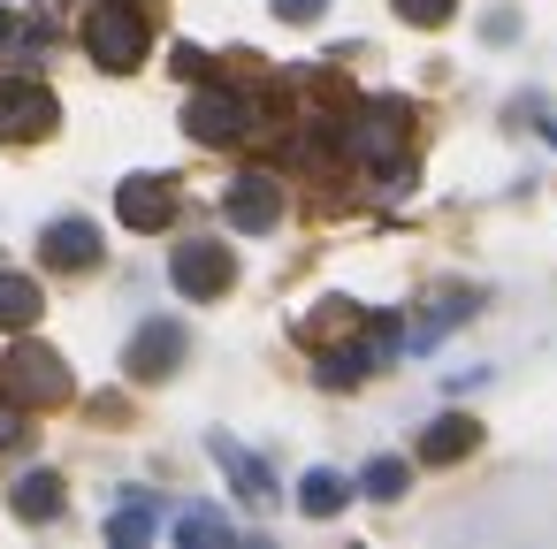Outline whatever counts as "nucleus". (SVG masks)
<instances>
[{
    "label": "nucleus",
    "mask_w": 557,
    "mask_h": 549,
    "mask_svg": "<svg viewBox=\"0 0 557 549\" xmlns=\"http://www.w3.org/2000/svg\"><path fill=\"white\" fill-rule=\"evenodd\" d=\"M85 54L100 62V70H138L146 62V16L138 9H123V0H100V9L85 16Z\"/></svg>",
    "instance_id": "nucleus-1"
},
{
    "label": "nucleus",
    "mask_w": 557,
    "mask_h": 549,
    "mask_svg": "<svg viewBox=\"0 0 557 549\" xmlns=\"http://www.w3.org/2000/svg\"><path fill=\"white\" fill-rule=\"evenodd\" d=\"M184 130H191L199 146H237V138L252 130V100H245V92H230V85H207V92H191Z\"/></svg>",
    "instance_id": "nucleus-2"
},
{
    "label": "nucleus",
    "mask_w": 557,
    "mask_h": 549,
    "mask_svg": "<svg viewBox=\"0 0 557 549\" xmlns=\"http://www.w3.org/2000/svg\"><path fill=\"white\" fill-rule=\"evenodd\" d=\"M9 397H16V404H62V397H70V366H62V351H47V344H16V351H9Z\"/></svg>",
    "instance_id": "nucleus-3"
},
{
    "label": "nucleus",
    "mask_w": 557,
    "mask_h": 549,
    "mask_svg": "<svg viewBox=\"0 0 557 549\" xmlns=\"http://www.w3.org/2000/svg\"><path fill=\"white\" fill-rule=\"evenodd\" d=\"M169 275H176V290L184 298H222L230 283H237V260H230V245H176V260H169Z\"/></svg>",
    "instance_id": "nucleus-4"
},
{
    "label": "nucleus",
    "mask_w": 557,
    "mask_h": 549,
    "mask_svg": "<svg viewBox=\"0 0 557 549\" xmlns=\"http://www.w3.org/2000/svg\"><path fill=\"white\" fill-rule=\"evenodd\" d=\"M184 351H191L184 321H146V328L131 336V374H138V382H169V374L184 366Z\"/></svg>",
    "instance_id": "nucleus-5"
},
{
    "label": "nucleus",
    "mask_w": 557,
    "mask_h": 549,
    "mask_svg": "<svg viewBox=\"0 0 557 549\" xmlns=\"http://www.w3.org/2000/svg\"><path fill=\"white\" fill-rule=\"evenodd\" d=\"M405 123H412L405 100H367L359 123H351V153H359V161H389V153L405 146Z\"/></svg>",
    "instance_id": "nucleus-6"
},
{
    "label": "nucleus",
    "mask_w": 557,
    "mask_h": 549,
    "mask_svg": "<svg viewBox=\"0 0 557 549\" xmlns=\"http://www.w3.org/2000/svg\"><path fill=\"white\" fill-rule=\"evenodd\" d=\"M115 214H123V229H169L176 222V184L169 176H123Z\"/></svg>",
    "instance_id": "nucleus-7"
},
{
    "label": "nucleus",
    "mask_w": 557,
    "mask_h": 549,
    "mask_svg": "<svg viewBox=\"0 0 557 549\" xmlns=\"http://www.w3.org/2000/svg\"><path fill=\"white\" fill-rule=\"evenodd\" d=\"M54 92L47 85H0V138H47L54 130Z\"/></svg>",
    "instance_id": "nucleus-8"
},
{
    "label": "nucleus",
    "mask_w": 557,
    "mask_h": 549,
    "mask_svg": "<svg viewBox=\"0 0 557 549\" xmlns=\"http://www.w3.org/2000/svg\"><path fill=\"white\" fill-rule=\"evenodd\" d=\"M222 214H230V229L260 237V229H275V222H283V191H275L268 176H237V184H230V199H222Z\"/></svg>",
    "instance_id": "nucleus-9"
},
{
    "label": "nucleus",
    "mask_w": 557,
    "mask_h": 549,
    "mask_svg": "<svg viewBox=\"0 0 557 549\" xmlns=\"http://www.w3.org/2000/svg\"><path fill=\"white\" fill-rule=\"evenodd\" d=\"M207 450H214V465L230 473V488H237L245 503H268V496H275V473H268V458H252L237 435H207Z\"/></svg>",
    "instance_id": "nucleus-10"
},
{
    "label": "nucleus",
    "mask_w": 557,
    "mask_h": 549,
    "mask_svg": "<svg viewBox=\"0 0 557 549\" xmlns=\"http://www.w3.org/2000/svg\"><path fill=\"white\" fill-rule=\"evenodd\" d=\"M39 252H47V267H92L100 260V229L85 222V214H62V222H47V237H39Z\"/></svg>",
    "instance_id": "nucleus-11"
},
{
    "label": "nucleus",
    "mask_w": 557,
    "mask_h": 549,
    "mask_svg": "<svg viewBox=\"0 0 557 549\" xmlns=\"http://www.w3.org/2000/svg\"><path fill=\"white\" fill-rule=\"evenodd\" d=\"M481 450V420H466V412H443L428 435H420V458L428 465H450V458H473Z\"/></svg>",
    "instance_id": "nucleus-12"
},
{
    "label": "nucleus",
    "mask_w": 557,
    "mask_h": 549,
    "mask_svg": "<svg viewBox=\"0 0 557 549\" xmlns=\"http://www.w3.org/2000/svg\"><path fill=\"white\" fill-rule=\"evenodd\" d=\"M9 503H16V519H24V526H47V519H62V473H47V465H39V473H24Z\"/></svg>",
    "instance_id": "nucleus-13"
},
{
    "label": "nucleus",
    "mask_w": 557,
    "mask_h": 549,
    "mask_svg": "<svg viewBox=\"0 0 557 549\" xmlns=\"http://www.w3.org/2000/svg\"><path fill=\"white\" fill-rule=\"evenodd\" d=\"M344 503H351V481H344V473H329V465H313V473L298 481V511H306V519H336Z\"/></svg>",
    "instance_id": "nucleus-14"
},
{
    "label": "nucleus",
    "mask_w": 557,
    "mask_h": 549,
    "mask_svg": "<svg viewBox=\"0 0 557 549\" xmlns=\"http://www.w3.org/2000/svg\"><path fill=\"white\" fill-rule=\"evenodd\" d=\"M39 321V283L32 275H0V328H32Z\"/></svg>",
    "instance_id": "nucleus-15"
},
{
    "label": "nucleus",
    "mask_w": 557,
    "mask_h": 549,
    "mask_svg": "<svg viewBox=\"0 0 557 549\" xmlns=\"http://www.w3.org/2000/svg\"><path fill=\"white\" fill-rule=\"evenodd\" d=\"M405 481H412V465H405V458H374V465L359 473V488H367L374 503H397V496H405Z\"/></svg>",
    "instance_id": "nucleus-16"
},
{
    "label": "nucleus",
    "mask_w": 557,
    "mask_h": 549,
    "mask_svg": "<svg viewBox=\"0 0 557 549\" xmlns=\"http://www.w3.org/2000/svg\"><path fill=\"white\" fill-rule=\"evenodd\" d=\"M153 526H161V511H153V503H131V511H115V519H108V541H123V549H131V541H153Z\"/></svg>",
    "instance_id": "nucleus-17"
},
{
    "label": "nucleus",
    "mask_w": 557,
    "mask_h": 549,
    "mask_svg": "<svg viewBox=\"0 0 557 549\" xmlns=\"http://www.w3.org/2000/svg\"><path fill=\"white\" fill-rule=\"evenodd\" d=\"M176 541H230V519L207 511V503H191V511H176Z\"/></svg>",
    "instance_id": "nucleus-18"
},
{
    "label": "nucleus",
    "mask_w": 557,
    "mask_h": 549,
    "mask_svg": "<svg viewBox=\"0 0 557 549\" xmlns=\"http://www.w3.org/2000/svg\"><path fill=\"white\" fill-rule=\"evenodd\" d=\"M466 313H473V298H466V290H458V298H435V313H428V328L412 336V351H428V344H435L450 321H466Z\"/></svg>",
    "instance_id": "nucleus-19"
},
{
    "label": "nucleus",
    "mask_w": 557,
    "mask_h": 549,
    "mask_svg": "<svg viewBox=\"0 0 557 549\" xmlns=\"http://www.w3.org/2000/svg\"><path fill=\"white\" fill-rule=\"evenodd\" d=\"M450 9H458V0H397V16H405V24H420V32L450 24Z\"/></svg>",
    "instance_id": "nucleus-20"
},
{
    "label": "nucleus",
    "mask_w": 557,
    "mask_h": 549,
    "mask_svg": "<svg viewBox=\"0 0 557 549\" xmlns=\"http://www.w3.org/2000/svg\"><path fill=\"white\" fill-rule=\"evenodd\" d=\"M275 16H283V24H313V16H321V0H275Z\"/></svg>",
    "instance_id": "nucleus-21"
},
{
    "label": "nucleus",
    "mask_w": 557,
    "mask_h": 549,
    "mask_svg": "<svg viewBox=\"0 0 557 549\" xmlns=\"http://www.w3.org/2000/svg\"><path fill=\"white\" fill-rule=\"evenodd\" d=\"M16 435H24V412H16V404H0V450H9Z\"/></svg>",
    "instance_id": "nucleus-22"
},
{
    "label": "nucleus",
    "mask_w": 557,
    "mask_h": 549,
    "mask_svg": "<svg viewBox=\"0 0 557 549\" xmlns=\"http://www.w3.org/2000/svg\"><path fill=\"white\" fill-rule=\"evenodd\" d=\"M9 32H16V16H9V9H0V39H9Z\"/></svg>",
    "instance_id": "nucleus-23"
},
{
    "label": "nucleus",
    "mask_w": 557,
    "mask_h": 549,
    "mask_svg": "<svg viewBox=\"0 0 557 549\" xmlns=\"http://www.w3.org/2000/svg\"><path fill=\"white\" fill-rule=\"evenodd\" d=\"M549 146H557V123H549Z\"/></svg>",
    "instance_id": "nucleus-24"
}]
</instances>
